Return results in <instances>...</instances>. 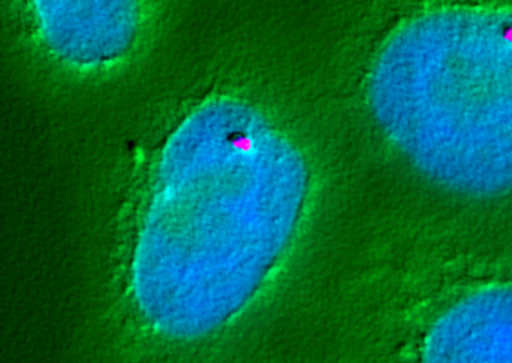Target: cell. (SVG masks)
Returning <instances> with one entry per match:
<instances>
[{"label":"cell","instance_id":"obj_3","mask_svg":"<svg viewBox=\"0 0 512 363\" xmlns=\"http://www.w3.org/2000/svg\"><path fill=\"white\" fill-rule=\"evenodd\" d=\"M40 46L73 73H108L135 55L149 30L144 2H33Z\"/></svg>","mask_w":512,"mask_h":363},{"label":"cell","instance_id":"obj_4","mask_svg":"<svg viewBox=\"0 0 512 363\" xmlns=\"http://www.w3.org/2000/svg\"><path fill=\"white\" fill-rule=\"evenodd\" d=\"M422 363H512V284L485 285L445 309Z\"/></svg>","mask_w":512,"mask_h":363},{"label":"cell","instance_id":"obj_1","mask_svg":"<svg viewBox=\"0 0 512 363\" xmlns=\"http://www.w3.org/2000/svg\"><path fill=\"white\" fill-rule=\"evenodd\" d=\"M313 171L282 118L211 95L151 167L129 258V298L158 336L197 342L278 282L306 224Z\"/></svg>","mask_w":512,"mask_h":363},{"label":"cell","instance_id":"obj_2","mask_svg":"<svg viewBox=\"0 0 512 363\" xmlns=\"http://www.w3.org/2000/svg\"><path fill=\"white\" fill-rule=\"evenodd\" d=\"M365 99L384 137L436 186L512 191V11L447 8L405 20L369 68Z\"/></svg>","mask_w":512,"mask_h":363}]
</instances>
